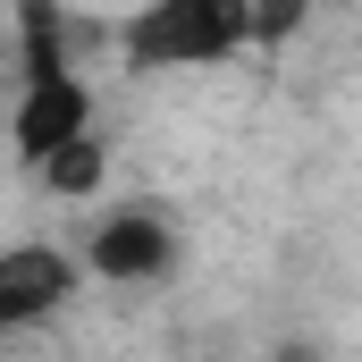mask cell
<instances>
[{
    "label": "cell",
    "instance_id": "obj_2",
    "mask_svg": "<svg viewBox=\"0 0 362 362\" xmlns=\"http://www.w3.org/2000/svg\"><path fill=\"white\" fill-rule=\"evenodd\" d=\"M76 253H85V278H101V286H160L185 262V228L160 202H101Z\"/></svg>",
    "mask_w": 362,
    "mask_h": 362
},
{
    "label": "cell",
    "instance_id": "obj_4",
    "mask_svg": "<svg viewBox=\"0 0 362 362\" xmlns=\"http://www.w3.org/2000/svg\"><path fill=\"white\" fill-rule=\"evenodd\" d=\"M93 127V93L59 68V59H34V76L17 93V118H8V144H17V160H42V152H59L68 135H85Z\"/></svg>",
    "mask_w": 362,
    "mask_h": 362
},
{
    "label": "cell",
    "instance_id": "obj_1",
    "mask_svg": "<svg viewBox=\"0 0 362 362\" xmlns=\"http://www.w3.org/2000/svg\"><path fill=\"white\" fill-rule=\"evenodd\" d=\"M262 34H270V0H144L127 17V59L185 76V68H219L253 51Z\"/></svg>",
    "mask_w": 362,
    "mask_h": 362
},
{
    "label": "cell",
    "instance_id": "obj_5",
    "mask_svg": "<svg viewBox=\"0 0 362 362\" xmlns=\"http://www.w3.org/2000/svg\"><path fill=\"white\" fill-rule=\"evenodd\" d=\"M34 169H42V185H51V194H68V202H76V194H101V177H110V152H101V135L85 127V135H68L59 152H42Z\"/></svg>",
    "mask_w": 362,
    "mask_h": 362
},
{
    "label": "cell",
    "instance_id": "obj_3",
    "mask_svg": "<svg viewBox=\"0 0 362 362\" xmlns=\"http://www.w3.org/2000/svg\"><path fill=\"white\" fill-rule=\"evenodd\" d=\"M76 295H85V253L76 245H51V236L0 245V337L59 320Z\"/></svg>",
    "mask_w": 362,
    "mask_h": 362
}]
</instances>
